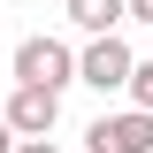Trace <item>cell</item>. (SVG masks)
<instances>
[{
    "instance_id": "1",
    "label": "cell",
    "mask_w": 153,
    "mask_h": 153,
    "mask_svg": "<svg viewBox=\"0 0 153 153\" xmlns=\"http://www.w3.org/2000/svg\"><path fill=\"white\" fill-rule=\"evenodd\" d=\"M130 69H138V54H130L123 31L76 46V84H92V92H130Z\"/></svg>"
},
{
    "instance_id": "2",
    "label": "cell",
    "mask_w": 153,
    "mask_h": 153,
    "mask_svg": "<svg viewBox=\"0 0 153 153\" xmlns=\"http://www.w3.org/2000/svg\"><path fill=\"white\" fill-rule=\"evenodd\" d=\"M16 84H46V92H69L76 84V46L69 38H23L16 46Z\"/></svg>"
},
{
    "instance_id": "3",
    "label": "cell",
    "mask_w": 153,
    "mask_h": 153,
    "mask_svg": "<svg viewBox=\"0 0 153 153\" xmlns=\"http://www.w3.org/2000/svg\"><path fill=\"white\" fill-rule=\"evenodd\" d=\"M84 153H153V115H146V107L100 115L92 130H84Z\"/></svg>"
},
{
    "instance_id": "4",
    "label": "cell",
    "mask_w": 153,
    "mask_h": 153,
    "mask_svg": "<svg viewBox=\"0 0 153 153\" xmlns=\"http://www.w3.org/2000/svg\"><path fill=\"white\" fill-rule=\"evenodd\" d=\"M0 115H8V130H16V138H54V123H61V92H46V84H16Z\"/></svg>"
},
{
    "instance_id": "5",
    "label": "cell",
    "mask_w": 153,
    "mask_h": 153,
    "mask_svg": "<svg viewBox=\"0 0 153 153\" xmlns=\"http://www.w3.org/2000/svg\"><path fill=\"white\" fill-rule=\"evenodd\" d=\"M69 8V23L84 38H107V31H123V16H130V0H61Z\"/></svg>"
},
{
    "instance_id": "6",
    "label": "cell",
    "mask_w": 153,
    "mask_h": 153,
    "mask_svg": "<svg viewBox=\"0 0 153 153\" xmlns=\"http://www.w3.org/2000/svg\"><path fill=\"white\" fill-rule=\"evenodd\" d=\"M130 107L153 115V54H138V69H130Z\"/></svg>"
},
{
    "instance_id": "7",
    "label": "cell",
    "mask_w": 153,
    "mask_h": 153,
    "mask_svg": "<svg viewBox=\"0 0 153 153\" xmlns=\"http://www.w3.org/2000/svg\"><path fill=\"white\" fill-rule=\"evenodd\" d=\"M16 153H61V146H54V138H23Z\"/></svg>"
},
{
    "instance_id": "8",
    "label": "cell",
    "mask_w": 153,
    "mask_h": 153,
    "mask_svg": "<svg viewBox=\"0 0 153 153\" xmlns=\"http://www.w3.org/2000/svg\"><path fill=\"white\" fill-rule=\"evenodd\" d=\"M16 146H23V138H16V130H8V115H0V153H16Z\"/></svg>"
},
{
    "instance_id": "9",
    "label": "cell",
    "mask_w": 153,
    "mask_h": 153,
    "mask_svg": "<svg viewBox=\"0 0 153 153\" xmlns=\"http://www.w3.org/2000/svg\"><path fill=\"white\" fill-rule=\"evenodd\" d=\"M130 16H138V23H146V31H153V0H130Z\"/></svg>"
},
{
    "instance_id": "10",
    "label": "cell",
    "mask_w": 153,
    "mask_h": 153,
    "mask_svg": "<svg viewBox=\"0 0 153 153\" xmlns=\"http://www.w3.org/2000/svg\"><path fill=\"white\" fill-rule=\"evenodd\" d=\"M146 54H153V31H146Z\"/></svg>"
}]
</instances>
